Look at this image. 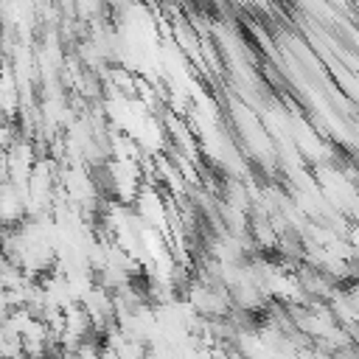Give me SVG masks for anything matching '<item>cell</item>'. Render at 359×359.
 <instances>
[{"label": "cell", "mask_w": 359, "mask_h": 359, "mask_svg": "<svg viewBox=\"0 0 359 359\" xmlns=\"http://www.w3.org/2000/svg\"><path fill=\"white\" fill-rule=\"evenodd\" d=\"M247 230H250V238H252V244L255 247H261V250H275V244H278V233H275V227H272V222L266 219V216H252V222L247 224Z\"/></svg>", "instance_id": "2"}, {"label": "cell", "mask_w": 359, "mask_h": 359, "mask_svg": "<svg viewBox=\"0 0 359 359\" xmlns=\"http://www.w3.org/2000/svg\"><path fill=\"white\" fill-rule=\"evenodd\" d=\"M0 219L3 224H17L25 219V188L14 182L0 185Z\"/></svg>", "instance_id": "1"}]
</instances>
